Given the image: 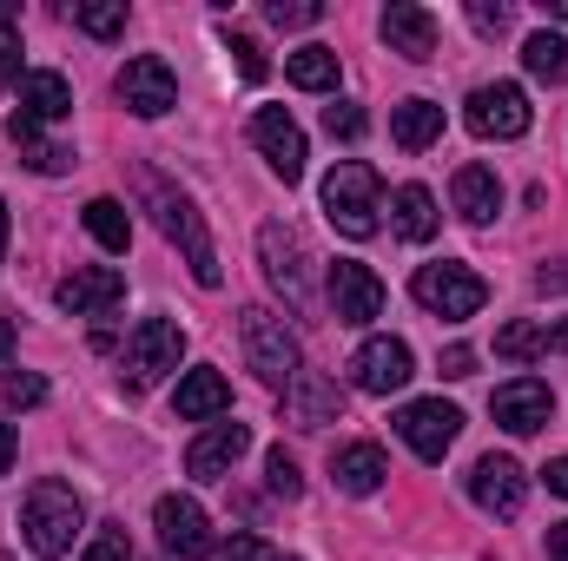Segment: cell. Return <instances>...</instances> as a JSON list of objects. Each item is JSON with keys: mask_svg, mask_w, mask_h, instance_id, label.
I'll return each instance as SVG.
<instances>
[{"mask_svg": "<svg viewBox=\"0 0 568 561\" xmlns=\"http://www.w3.org/2000/svg\"><path fill=\"white\" fill-rule=\"evenodd\" d=\"M140 192H145V205H152V218H159V232H165V238L185 252L192 278L212 290V284L225 278V272H219V252H212V238H205V218H199V205H192V198H185L172 178H159V172H145Z\"/></svg>", "mask_w": 568, "mask_h": 561, "instance_id": "6da1fadb", "label": "cell"}, {"mask_svg": "<svg viewBox=\"0 0 568 561\" xmlns=\"http://www.w3.org/2000/svg\"><path fill=\"white\" fill-rule=\"evenodd\" d=\"M80 522H87V509H80V496L67 489V482H33L27 489V502H20V536H27V549L40 561L67 555L73 549V536H80Z\"/></svg>", "mask_w": 568, "mask_h": 561, "instance_id": "7a4b0ae2", "label": "cell"}, {"mask_svg": "<svg viewBox=\"0 0 568 561\" xmlns=\"http://www.w3.org/2000/svg\"><path fill=\"white\" fill-rule=\"evenodd\" d=\"M377 212H384L377 172H371L364 159L331 165V178H324V218H331L344 238H371V232H377Z\"/></svg>", "mask_w": 568, "mask_h": 561, "instance_id": "3957f363", "label": "cell"}, {"mask_svg": "<svg viewBox=\"0 0 568 561\" xmlns=\"http://www.w3.org/2000/svg\"><path fill=\"white\" fill-rule=\"evenodd\" d=\"M239 337H245V357H252V370H258V384H272V390H291L297 384V370H304V357H297V337L284 330L278 310H265V304H245L239 310Z\"/></svg>", "mask_w": 568, "mask_h": 561, "instance_id": "277c9868", "label": "cell"}, {"mask_svg": "<svg viewBox=\"0 0 568 561\" xmlns=\"http://www.w3.org/2000/svg\"><path fill=\"white\" fill-rule=\"evenodd\" d=\"M258 265H265V284L291 310H311V245H304L297 225H284V218L258 225Z\"/></svg>", "mask_w": 568, "mask_h": 561, "instance_id": "5b68a950", "label": "cell"}, {"mask_svg": "<svg viewBox=\"0 0 568 561\" xmlns=\"http://www.w3.org/2000/svg\"><path fill=\"white\" fill-rule=\"evenodd\" d=\"M410 297L424 304L429 317H449V324H463V317H476V310L489 304V284L476 278L469 265H424V272L410 278Z\"/></svg>", "mask_w": 568, "mask_h": 561, "instance_id": "8992f818", "label": "cell"}, {"mask_svg": "<svg viewBox=\"0 0 568 561\" xmlns=\"http://www.w3.org/2000/svg\"><path fill=\"white\" fill-rule=\"evenodd\" d=\"M179 357H185V330H179L172 317H145L140 330L126 337L120 370H126V384H133V390H145V384H159L165 370H179Z\"/></svg>", "mask_w": 568, "mask_h": 561, "instance_id": "52a82bcc", "label": "cell"}, {"mask_svg": "<svg viewBox=\"0 0 568 561\" xmlns=\"http://www.w3.org/2000/svg\"><path fill=\"white\" fill-rule=\"evenodd\" d=\"M463 120H469L476 140H523L536 113H529V93H523L516 80H496V86H476V93H469Z\"/></svg>", "mask_w": 568, "mask_h": 561, "instance_id": "ba28073f", "label": "cell"}, {"mask_svg": "<svg viewBox=\"0 0 568 561\" xmlns=\"http://www.w3.org/2000/svg\"><path fill=\"white\" fill-rule=\"evenodd\" d=\"M410 377H417V357H410L404 337H371V344L351 357V384H357L364 397H390V390H404Z\"/></svg>", "mask_w": 568, "mask_h": 561, "instance_id": "9c48e42d", "label": "cell"}, {"mask_svg": "<svg viewBox=\"0 0 568 561\" xmlns=\"http://www.w3.org/2000/svg\"><path fill=\"white\" fill-rule=\"evenodd\" d=\"M120 100H126V113H140V120H165V113L179 106V80H172V67H165L159 53H140V60L120 67Z\"/></svg>", "mask_w": 568, "mask_h": 561, "instance_id": "30bf717a", "label": "cell"}, {"mask_svg": "<svg viewBox=\"0 0 568 561\" xmlns=\"http://www.w3.org/2000/svg\"><path fill=\"white\" fill-rule=\"evenodd\" d=\"M397 436L424 456V462H443L449 456V442L463 436V410L456 404H443V397H424V404H404V417H397Z\"/></svg>", "mask_w": 568, "mask_h": 561, "instance_id": "8fae6325", "label": "cell"}, {"mask_svg": "<svg viewBox=\"0 0 568 561\" xmlns=\"http://www.w3.org/2000/svg\"><path fill=\"white\" fill-rule=\"evenodd\" d=\"M252 145L265 152V165L278 172L284 185L304 178V159H311V152H304V133H297V120H291L284 106H258V113H252Z\"/></svg>", "mask_w": 568, "mask_h": 561, "instance_id": "7c38bea8", "label": "cell"}, {"mask_svg": "<svg viewBox=\"0 0 568 561\" xmlns=\"http://www.w3.org/2000/svg\"><path fill=\"white\" fill-rule=\"evenodd\" d=\"M152 522H159V542H165V555H179V561L212 555V522H205V509H199L192 496H159Z\"/></svg>", "mask_w": 568, "mask_h": 561, "instance_id": "4fadbf2b", "label": "cell"}, {"mask_svg": "<svg viewBox=\"0 0 568 561\" xmlns=\"http://www.w3.org/2000/svg\"><path fill=\"white\" fill-rule=\"evenodd\" d=\"M53 304H60L67 317H106V310L126 304V272H113V265H87V272L60 278Z\"/></svg>", "mask_w": 568, "mask_h": 561, "instance_id": "5bb4252c", "label": "cell"}, {"mask_svg": "<svg viewBox=\"0 0 568 561\" xmlns=\"http://www.w3.org/2000/svg\"><path fill=\"white\" fill-rule=\"evenodd\" d=\"M331 310H337V324H371V317H384V278H377L371 265H357V258H337V265H331Z\"/></svg>", "mask_w": 568, "mask_h": 561, "instance_id": "9a60e30c", "label": "cell"}, {"mask_svg": "<svg viewBox=\"0 0 568 561\" xmlns=\"http://www.w3.org/2000/svg\"><path fill=\"white\" fill-rule=\"evenodd\" d=\"M523 496H529V482H523V469L509 462V456H483L476 469H469V502L483 509V516H523Z\"/></svg>", "mask_w": 568, "mask_h": 561, "instance_id": "2e32d148", "label": "cell"}, {"mask_svg": "<svg viewBox=\"0 0 568 561\" xmlns=\"http://www.w3.org/2000/svg\"><path fill=\"white\" fill-rule=\"evenodd\" d=\"M489 410H496V422H503L509 436H536L542 422L556 417V397H549L542 377H509V384L489 397Z\"/></svg>", "mask_w": 568, "mask_h": 561, "instance_id": "e0dca14e", "label": "cell"}, {"mask_svg": "<svg viewBox=\"0 0 568 561\" xmlns=\"http://www.w3.org/2000/svg\"><path fill=\"white\" fill-rule=\"evenodd\" d=\"M252 449V429L245 422H212L192 449H185V476H199V482H219V476H232V462Z\"/></svg>", "mask_w": 568, "mask_h": 561, "instance_id": "ac0fdd59", "label": "cell"}, {"mask_svg": "<svg viewBox=\"0 0 568 561\" xmlns=\"http://www.w3.org/2000/svg\"><path fill=\"white\" fill-rule=\"evenodd\" d=\"M377 27H384L390 53H404V60H429V53H436V13L417 7V0H390Z\"/></svg>", "mask_w": 568, "mask_h": 561, "instance_id": "d6986e66", "label": "cell"}, {"mask_svg": "<svg viewBox=\"0 0 568 561\" xmlns=\"http://www.w3.org/2000/svg\"><path fill=\"white\" fill-rule=\"evenodd\" d=\"M337 410H344V390L331 377L297 370V384L284 390V417L297 422V429H324V422H337Z\"/></svg>", "mask_w": 568, "mask_h": 561, "instance_id": "ffe728a7", "label": "cell"}, {"mask_svg": "<svg viewBox=\"0 0 568 561\" xmlns=\"http://www.w3.org/2000/svg\"><path fill=\"white\" fill-rule=\"evenodd\" d=\"M384 476H390V462H384L377 442H344V449L331 456V482H337L344 496H377Z\"/></svg>", "mask_w": 568, "mask_h": 561, "instance_id": "44dd1931", "label": "cell"}, {"mask_svg": "<svg viewBox=\"0 0 568 561\" xmlns=\"http://www.w3.org/2000/svg\"><path fill=\"white\" fill-rule=\"evenodd\" d=\"M172 410L185 422H212L232 410V384L219 377V370H185L179 377V397H172Z\"/></svg>", "mask_w": 568, "mask_h": 561, "instance_id": "7402d4cb", "label": "cell"}, {"mask_svg": "<svg viewBox=\"0 0 568 561\" xmlns=\"http://www.w3.org/2000/svg\"><path fill=\"white\" fill-rule=\"evenodd\" d=\"M20 113L33 120V126H60L67 113H73V86L60 80V73H20Z\"/></svg>", "mask_w": 568, "mask_h": 561, "instance_id": "603a6c76", "label": "cell"}, {"mask_svg": "<svg viewBox=\"0 0 568 561\" xmlns=\"http://www.w3.org/2000/svg\"><path fill=\"white\" fill-rule=\"evenodd\" d=\"M390 140L404 145V152H429V145L443 140V106H436V100H404V106H390Z\"/></svg>", "mask_w": 568, "mask_h": 561, "instance_id": "cb8c5ba5", "label": "cell"}, {"mask_svg": "<svg viewBox=\"0 0 568 561\" xmlns=\"http://www.w3.org/2000/svg\"><path fill=\"white\" fill-rule=\"evenodd\" d=\"M390 225H397V238L429 245L436 225H443V212H436V198H429L424 185H397V198H390Z\"/></svg>", "mask_w": 568, "mask_h": 561, "instance_id": "d4e9b609", "label": "cell"}, {"mask_svg": "<svg viewBox=\"0 0 568 561\" xmlns=\"http://www.w3.org/2000/svg\"><path fill=\"white\" fill-rule=\"evenodd\" d=\"M456 212H463L469 225H489V218L503 212V185H496L489 165H463V172H456Z\"/></svg>", "mask_w": 568, "mask_h": 561, "instance_id": "484cf974", "label": "cell"}, {"mask_svg": "<svg viewBox=\"0 0 568 561\" xmlns=\"http://www.w3.org/2000/svg\"><path fill=\"white\" fill-rule=\"evenodd\" d=\"M7 140L20 145V159H27L33 172H67V165H73V152H67V145H53L33 120H27V113H13V120H7Z\"/></svg>", "mask_w": 568, "mask_h": 561, "instance_id": "4316f807", "label": "cell"}, {"mask_svg": "<svg viewBox=\"0 0 568 561\" xmlns=\"http://www.w3.org/2000/svg\"><path fill=\"white\" fill-rule=\"evenodd\" d=\"M284 80L304 86V93H331L337 86V53L331 47H297V53H284Z\"/></svg>", "mask_w": 568, "mask_h": 561, "instance_id": "83f0119b", "label": "cell"}, {"mask_svg": "<svg viewBox=\"0 0 568 561\" xmlns=\"http://www.w3.org/2000/svg\"><path fill=\"white\" fill-rule=\"evenodd\" d=\"M87 232H93L106 252H126V245H133V212H126L120 198H93V205H87Z\"/></svg>", "mask_w": 568, "mask_h": 561, "instance_id": "f1b7e54d", "label": "cell"}, {"mask_svg": "<svg viewBox=\"0 0 568 561\" xmlns=\"http://www.w3.org/2000/svg\"><path fill=\"white\" fill-rule=\"evenodd\" d=\"M523 67L536 80H568V40L562 33H529L523 40Z\"/></svg>", "mask_w": 568, "mask_h": 561, "instance_id": "f546056e", "label": "cell"}, {"mask_svg": "<svg viewBox=\"0 0 568 561\" xmlns=\"http://www.w3.org/2000/svg\"><path fill=\"white\" fill-rule=\"evenodd\" d=\"M73 27L93 33V40H120L126 33V0H80L73 7Z\"/></svg>", "mask_w": 568, "mask_h": 561, "instance_id": "4dcf8cb0", "label": "cell"}, {"mask_svg": "<svg viewBox=\"0 0 568 561\" xmlns=\"http://www.w3.org/2000/svg\"><path fill=\"white\" fill-rule=\"evenodd\" d=\"M542 350H549V330L542 324H503L496 330V357H509V364H529Z\"/></svg>", "mask_w": 568, "mask_h": 561, "instance_id": "1f68e13d", "label": "cell"}, {"mask_svg": "<svg viewBox=\"0 0 568 561\" xmlns=\"http://www.w3.org/2000/svg\"><path fill=\"white\" fill-rule=\"evenodd\" d=\"M265 482H272V496H284V502H291V496H304V476H297V462H291L284 449L265 456Z\"/></svg>", "mask_w": 568, "mask_h": 561, "instance_id": "d6a6232c", "label": "cell"}, {"mask_svg": "<svg viewBox=\"0 0 568 561\" xmlns=\"http://www.w3.org/2000/svg\"><path fill=\"white\" fill-rule=\"evenodd\" d=\"M225 47L239 53V73H245V80H265V73H272V60H265V47H258L252 33H225Z\"/></svg>", "mask_w": 568, "mask_h": 561, "instance_id": "836d02e7", "label": "cell"}, {"mask_svg": "<svg viewBox=\"0 0 568 561\" xmlns=\"http://www.w3.org/2000/svg\"><path fill=\"white\" fill-rule=\"evenodd\" d=\"M324 133L331 140H364V113L351 100H337V106H324Z\"/></svg>", "mask_w": 568, "mask_h": 561, "instance_id": "e575fe53", "label": "cell"}, {"mask_svg": "<svg viewBox=\"0 0 568 561\" xmlns=\"http://www.w3.org/2000/svg\"><path fill=\"white\" fill-rule=\"evenodd\" d=\"M47 404V377H7V410H40Z\"/></svg>", "mask_w": 568, "mask_h": 561, "instance_id": "d590c367", "label": "cell"}, {"mask_svg": "<svg viewBox=\"0 0 568 561\" xmlns=\"http://www.w3.org/2000/svg\"><path fill=\"white\" fill-rule=\"evenodd\" d=\"M80 561H133V542H126V529H100L93 542H87V555Z\"/></svg>", "mask_w": 568, "mask_h": 561, "instance_id": "8d00e7d4", "label": "cell"}, {"mask_svg": "<svg viewBox=\"0 0 568 561\" xmlns=\"http://www.w3.org/2000/svg\"><path fill=\"white\" fill-rule=\"evenodd\" d=\"M317 13H324L317 0H272V7H265V20H272V27H311Z\"/></svg>", "mask_w": 568, "mask_h": 561, "instance_id": "74e56055", "label": "cell"}, {"mask_svg": "<svg viewBox=\"0 0 568 561\" xmlns=\"http://www.w3.org/2000/svg\"><path fill=\"white\" fill-rule=\"evenodd\" d=\"M212 561H278L272 555V542H258V536H232V542H219Z\"/></svg>", "mask_w": 568, "mask_h": 561, "instance_id": "f35d334b", "label": "cell"}, {"mask_svg": "<svg viewBox=\"0 0 568 561\" xmlns=\"http://www.w3.org/2000/svg\"><path fill=\"white\" fill-rule=\"evenodd\" d=\"M0 86H20V33L7 27V7H0Z\"/></svg>", "mask_w": 568, "mask_h": 561, "instance_id": "ab89813d", "label": "cell"}, {"mask_svg": "<svg viewBox=\"0 0 568 561\" xmlns=\"http://www.w3.org/2000/svg\"><path fill=\"white\" fill-rule=\"evenodd\" d=\"M469 27H476V33H503V27H509V7H503V0H496V7H489V0H469Z\"/></svg>", "mask_w": 568, "mask_h": 561, "instance_id": "60d3db41", "label": "cell"}, {"mask_svg": "<svg viewBox=\"0 0 568 561\" xmlns=\"http://www.w3.org/2000/svg\"><path fill=\"white\" fill-rule=\"evenodd\" d=\"M436 370H443V377H469V370H476V350H469V344H449Z\"/></svg>", "mask_w": 568, "mask_h": 561, "instance_id": "b9f144b4", "label": "cell"}, {"mask_svg": "<svg viewBox=\"0 0 568 561\" xmlns=\"http://www.w3.org/2000/svg\"><path fill=\"white\" fill-rule=\"evenodd\" d=\"M542 482H549V496H568V456H556V462L542 469Z\"/></svg>", "mask_w": 568, "mask_h": 561, "instance_id": "7bdbcfd3", "label": "cell"}, {"mask_svg": "<svg viewBox=\"0 0 568 561\" xmlns=\"http://www.w3.org/2000/svg\"><path fill=\"white\" fill-rule=\"evenodd\" d=\"M549 561H568V522H556V529H549Z\"/></svg>", "mask_w": 568, "mask_h": 561, "instance_id": "ee69618b", "label": "cell"}, {"mask_svg": "<svg viewBox=\"0 0 568 561\" xmlns=\"http://www.w3.org/2000/svg\"><path fill=\"white\" fill-rule=\"evenodd\" d=\"M7 469H13V429L0 422V476H7Z\"/></svg>", "mask_w": 568, "mask_h": 561, "instance_id": "f6af8a7d", "label": "cell"}, {"mask_svg": "<svg viewBox=\"0 0 568 561\" xmlns=\"http://www.w3.org/2000/svg\"><path fill=\"white\" fill-rule=\"evenodd\" d=\"M7 357H13V324L0 317V370H7Z\"/></svg>", "mask_w": 568, "mask_h": 561, "instance_id": "bcb514c9", "label": "cell"}, {"mask_svg": "<svg viewBox=\"0 0 568 561\" xmlns=\"http://www.w3.org/2000/svg\"><path fill=\"white\" fill-rule=\"evenodd\" d=\"M0 258H7V205H0Z\"/></svg>", "mask_w": 568, "mask_h": 561, "instance_id": "7dc6e473", "label": "cell"}]
</instances>
